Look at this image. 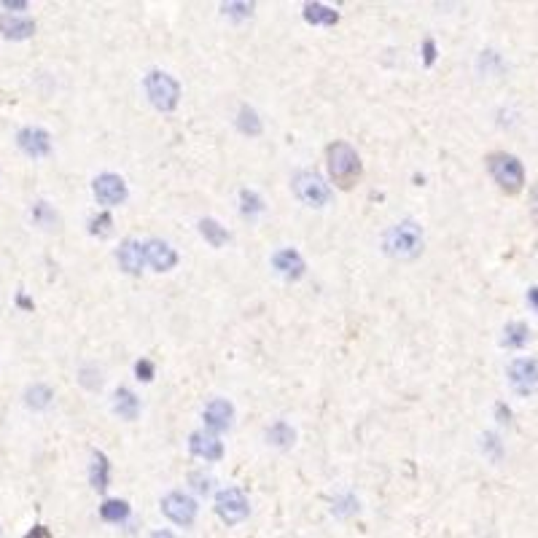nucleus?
<instances>
[{"label":"nucleus","mask_w":538,"mask_h":538,"mask_svg":"<svg viewBox=\"0 0 538 538\" xmlns=\"http://www.w3.org/2000/svg\"><path fill=\"white\" fill-rule=\"evenodd\" d=\"M326 161H328V175L331 181L339 186V189H352L358 181H361V157L358 151L345 143V140H334L328 148H326Z\"/></svg>","instance_id":"nucleus-1"},{"label":"nucleus","mask_w":538,"mask_h":538,"mask_svg":"<svg viewBox=\"0 0 538 538\" xmlns=\"http://www.w3.org/2000/svg\"><path fill=\"white\" fill-rule=\"evenodd\" d=\"M382 248L385 254L393 256V258H417L420 251H423V229L420 223L414 221H401L396 226H390L382 237Z\"/></svg>","instance_id":"nucleus-2"},{"label":"nucleus","mask_w":538,"mask_h":538,"mask_svg":"<svg viewBox=\"0 0 538 538\" xmlns=\"http://www.w3.org/2000/svg\"><path fill=\"white\" fill-rule=\"evenodd\" d=\"M143 87H146V95H148L151 105H154L157 111L170 113V111H175V108H178V100H181V84H178L170 73H164V70H151V73L146 76Z\"/></svg>","instance_id":"nucleus-3"},{"label":"nucleus","mask_w":538,"mask_h":538,"mask_svg":"<svg viewBox=\"0 0 538 538\" xmlns=\"http://www.w3.org/2000/svg\"><path fill=\"white\" fill-rule=\"evenodd\" d=\"M487 170L493 175V181L508 194H517L525 183V167L514 154H504V151L490 154L487 157Z\"/></svg>","instance_id":"nucleus-4"},{"label":"nucleus","mask_w":538,"mask_h":538,"mask_svg":"<svg viewBox=\"0 0 538 538\" xmlns=\"http://www.w3.org/2000/svg\"><path fill=\"white\" fill-rule=\"evenodd\" d=\"M291 186H293L296 199L304 202V205H310V208H323V205H328V199H331L328 183H326L317 172H313V170L296 172L293 181H291Z\"/></svg>","instance_id":"nucleus-5"},{"label":"nucleus","mask_w":538,"mask_h":538,"mask_svg":"<svg viewBox=\"0 0 538 538\" xmlns=\"http://www.w3.org/2000/svg\"><path fill=\"white\" fill-rule=\"evenodd\" d=\"M251 511V504L240 487H226L216 495V514L226 525H240Z\"/></svg>","instance_id":"nucleus-6"},{"label":"nucleus","mask_w":538,"mask_h":538,"mask_svg":"<svg viewBox=\"0 0 538 538\" xmlns=\"http://www.w3.org/2000/svg\"><path fill=\"white\" fill-rule=\"evenodd\" d=\"M161 511H164V517L172 519L175 525L189 528V525H194V519H197V501H194L191 495H186V493L175 490V493H167V495L161 498Z\"/></svg>","instance_id":"nucleus-7"},{"label":"nucleus","mask_w":538,"mask_h":538,"mask_svg":"<svg viewBox=\"0 0 538 538\" xmlns=\"http://www.w3.org/2000/svg\"><path fill=\"white\" fill-rule=\"evenodd\" d=\"M92 191H95L97 202H100V205H108V208L127 202V197H129L124 178H122V175H113V172L97 175L95 183H92Z\"/></svg>","instance_id":"nucleus-8"},{"label":"nucleus","mask_w":538,"mask_h":538,"mask_svg":"<svg viewBox=\"0 0 538 538\" xmlns=\"http://www.w3.org/2000/svg\"><path fill=\"white\" fill-rule=\"evenodd\" d=\"M508 382L519 396H528L538 388V361L536 358H517L508 363Z\"/></svg>","instance_id":"nucleus-9"},{"label":"nucleus","mask_w":538,"mask_h":538,"mask_svg":"<svg viewBox=\"0 0 538 538\" xmlns=\"http://www.w3.org/2000/svg\"><path fill=\"white\" fill-rule=\"evenodd\" d=\"M16 143L27 157H49L52 154V135L41 127H22L16 132Z\"/></svg>","instance_id":"nucleus-10"},{"label":"nucleus","mask_w":538,"mask_h":538,"mask_svg":"<svg viewBox=\"0 0 538 538\" xmlns=\"http://www.w3.org/2000/svg\"><path fill=\"white\" fill-rule=\"evenodd\" d=\"M202 420H205V428L210 434H218V431H226L234 420V407L226 401V399H213L205 412H202Z\"/></svg>","instance_id":"nucleus-11"},{"label":"nucleus","mask_w":538,"mask_h":538,"mask_svg":"<svg viewBox=\"0 0 538 538\" xmlns=\"http://www.w3.org/2000/svg\"><path fill=\"white\" fill-rule=\"evenodd\" d=\"M189 449L191 455H197L202 460H221L223 458V444L210 431H194L189 436Z\"/></svg>","instance_id":"nucleus-12"},{"label":"nucleus","mask_w":538,"mask_h":538,"mask_svg":"<svg viewBox=\"0 0 538 538\" xmlns=\"http://www.w3.org/2000/svg\"><path fill=\"white\" fill-rule=\"evenodd\" d=\"M143 245H146V264L154 267L157 272H170L178 264L175 248H170L164 240H148Z\"/></svg>","instance_id":"nucleus-13"},{"label":"nucleus","mask_w":538,"mask_h":538,"mask_svg":"<svg viewBox=\"0 0 538 538\" xmlns=\"http://www.w3.org/2000/svg\"><path fill=\"white\" fill-rule=\"evenodd\" d=\"M119 267L127 272V275H140L143 267H146V245L137 243V240H124L122 248H119Z\"/></svg>","instance_id":"nucleus-14"},{"label":"nucleus","mask_w":538,"mask_h":538,"mask_svg":"<svg viewBox=\"0 0 538 538\" xmlns=\"http://www.w3.org/2000/svg\"><path fill=\"white\" fill-rule=\"evenodd\" d=\"M272 267L283 275L285 280H299L302 275H304V269H307V264H304V258L299 251H293V248H283V251H278V254L272 256Z\"/></svg>","instance_id":"nucleus-15"},{"label":"nucleus","mask_w":538,"mask_h":538,"mask_svg":"<svg viewBox=\"0 0 538 538\" xmlns=\"http://www.w3.org/2000/svg\"><path fill=\"white\" fill-rule=\"evenodd\" d=\"M0 35L8 41H25L35 35V22L19 14H0Z\"/></svg>","instance_id":"nucleus-16"},{"label":"nucleus","mask_w":538,"mask_h":538,"mask_svg":"<svg viewBox=\"0 0 538 538\" xmlns=\"http://www.w3.org/2000/svg\"><path fill=\"white\" fill-rule=\"evenodd\" d=\"M302 16L307 25H323V27H334L339 22V11H334L323 3H304Z\"/></svg>","instance_id":"nucleus-17"},{"label":"nucleus","mask_w":538,"mask_h":538,"mask_svg":"<svg viewBox=\"0 0 538 538\" xmlns=\"http://www.w3.org/2000/svg\"><path fill=\"white\" fill-rule=\"evenodd\" d=\"M89 482H92V487H95L97 493H105V487H108V482H111V463H108L105 452H100V449H95V452H92Z\"/></svg>","instance_id":"nucleus-18"},{"label":"nucleus","mask_w":538,"mask_h":538,"mask_svg":"<svg viewBox=\"0 0 538 538\" xmlns=\"http://www.w3.org/2000/svg\"><path fill=\"white\" fill-rule=\"evenodd\" d=\"M113 412H116L119 417H124V420H135V417L140 414V401H137V396H135L129 388H119V390L113 393Z\"/></svg>","instance_id":"nucleus-19"},{"label":"nucleus","mask_w":538,"mask_h":538,"mask_svg":"<svg viewBox=\"0 0 538 538\" xmlns=\"http://www.w3.org/2000/svg\"><path fill=\"white\" fill-rule=\"evenodd\" d=\"M528 339H530V328H528V323H522V320H514V323H506V328H504V348H511V350H519L528 345Z\"/></svg>","instance_id":"nucleus-20"},{"label":"nucleus","mask_w":538,"mask_h":538,"mask_svg":"<svg viewBox=\"0 0 538 538\" xmlns=\"http://www.w3.org/2000/svg\"><path fill=\"white\" fill-rule=\"evenodd\" d=\"M267 442L272 444V447H291V444L296 442V431L285 423V420H278V423H272L269 428H267Z\"/></svg>","instance_id":"nucleus-21"},{"label":"nucleus","mask_w":538,"mask_h":538,"mask_svg":"<svg viewBox=\"0 0 538 538\" xmlns=\"http://www.w3.org/2000/svg\"><path fill=\"white\" fill-rule=\"evenodd\" d=\"M199 234L213 245V248H221L229 243V232H226V226L216 221V218H202L199 221Z\"/></svg>","instance_id":"nucleus-22"},{"label":"nucleus","mask_w":538,"mask_h":538,"mask_svg":"<svg viewBox=\"0 0 538 538\" xmlns=\"http://www.w3.org/2000/svg\"><path fill=\"white\" fill-rule=\"evenodd\" d=\"M237 127L243 135H248V137H258L261 135V119H258V113H256L251 105H243L240 108V113H237Z\"/></svg>","instance_id":"nucleus-23"},{"label":"nucleus","mask_w":538,"mask_h":538,"mask_svg":"<svg viewBox=\"0 0 538 538\" xmlns=\"http://www.w3.org/2000/svg\"><path fill=\"white\" fill-rule=\"evenodd\" d=\"M100 517L105 522H124L129 517V504L127 501H119V498H111V501H102L100 506Z\"/></svg>","instance_id":"nucleus-24"},{"label":"nucleus","mask_w":538,"mask_h":538,"mask_svg":"<svg viewBox=\"0 0 538 538\" xmlns=\"http://www.w3.org/2000/svg\"><path fill=\"white\" fill-rule=\"evenodd\" d=\"M54 399V393H52V388L49 385H32L27 388V393H25V401H27V407L32 410H43V407H49V401Z\"/></svg>","instance_id":"nucleus-25"},{"label":"nucleus","mask_w":538,"mask_h":538,"mask_svg":"<svg viewBox=\"0 0 538 538\" xmlns=\"http://www.w3.org/2000/svg\"><path fill=\"white\" fill-rule=\"evenodd\" d=\"M264 210V202L254 189H240V213L245 218H254Z\"/></svg>","instance_id":"nucleus-26"},{"label":"nucleus","mask_w":538,"mask_h":538,"mask_svg":"<svg viewBox=\"0 0 538 538\" xmlns=\"http://www.w3.org/2000/svg\"><path fill=\"white\" fill-rule=\"evenodd\" d=\"M32 221L38 223V226L52 229V226L57 223V213L49 208V202H35V205H32Z\"/></svg>","instance_id":"nucleus-27"},{"label":"nucleus","mask_w":538,"mask_h":538,"mask_svg":"<svg viewBox=\"0 0 538 538\" xmlns=\"http://www.w3.org/2000/svg\"><path fill=\"white\" fill-rule=\"evenodd\" d=\"M221 11L232 19H248L254 14V3H223Z\"/></svg>","instance_id":"nucleus-28"},{"label":"nucleus","mask_w":538,"mask_h":538,"mask_svg":"<svg viewBox=\"0 0 538 538\" xmlns=\"http://www.w3.org/2000/svg\"><path fill=\"white\" fill-rule=\"evenodd\" d=\"M111 229H113V218H111L108 213H100V216H95V218L89 221V232L97 234V237H108Z\"/></svg>","instance_id":"nucleus-29"},{"label":"nucleus","mask_w":538,"mask_h":538,"mask_svg":"<svg viewBox=\"0 0 538 538\" xmlns=\"http://www.w3.org/2000/svg\"><path fill=\"white\" fill-rule=\"evenodd\" d=\"M135 374H137V380L151 382L154 380V363H151L148 358H140V361L135 363Z\"/></svg>","instance_id":"nucleus-30"},{"label":"nucleus","mask_w":538,"mask_h":538,"mask_svg":"<svg viewBox=\"0 0 538 538\" xmlns=\"http://www.w3.org/2000/svg\"><path fill=\"white\" fill-rule=\"evenodd\" d=\"M434 60H436V43H434V38H425L423 41V63L431 67Z\"/></svg>","instance_id":"nucleus-31"},{"label":"nucleus","mask_w":538,"mask_h":538,"mask_svg":"<svg viewBox=\"0 0 538 538\" xmlns=\"http://www.w3.org/2000/svg\"><path fill=\"white\" fill-rule=\"evenodd\" d=\"M189 479L194 482V490H197V493H208V490H210V479H208V476H202V474H197V471H194Z\"/></svg>","instance_id":"nucleus-32"},{"label":"nucleus","mask_w":538,"mask_h":538,"mask_svg":"<svg viewBox=\"0 0 538 538\" xmlns=\"http://www.w3.org/2000/svg\"><path fill=\"white\" fill-rule=\"evenodd\" d=\"M495 414H498V420H501V423H508V420H511V410H508L504 401H498V404H495Z\"/></svg>","instance_id":"nucleus-33"},{"label":"nucleus","mask_w":538,"mask_h":538,"mask_svg":"<svg viewBox=\"0 0 538 538\" xmlns=\"http://www.w3.org/2000/svg\"><path fill=\"white\" fill-rule=\"evenodd\" d=\"M25 538H52V533H49V528H46V525H35Z\"/></svg>","instance_id":"nucleus-34"},{"label":"nucleus","mask_w":538,"mask_h":538,"mask_svg":"<svg viewBox=\"0 0 538 538\" xmlns=\"http://www.w3.org/2000/svg\"><path fill=\"white\" fill-rule=\"evenodd\" d=\"M3 8H8V14H11V8H16V11H27V3H25V0H5V3H3Z\"/></svg>","instance_id":"nucleus-35"},{"label":"nucleus","mask_w":538,"mask_h":538,"mask_svg":"<svg viewBox=\"0 0 538 538\" xmlns=\"http://www.w3.org/2000/svg\"><path fill=\"white\" fill-rule=\"evenodd\" d=\"M528 304L533 307L538 313V285H533V288H528Z\"/></svg>","instance_id":"nucleus-36"},{"label":"nucleus","mask_w":538,"mask_h":538,"mask_svg":"<svg viewBox=\"0 0 538 538\" xmlns=\"http://www.w3.org/2000/svg\"><path fill=\"white\" fill-rule=\"evenodd\" d=\"M16 302H19V307H25V310H32V302L27 299V296H25V293H19V296H16Z\"/></svg>","instance_id":"nucleus-37"},{"label":"nucleus","mask_w":538,"mask_h":538,"mask_svg":"<svg viewBox=\"0 0 538 538\" xmlns=\"http://www.w3.org/2000/svg\"><path fill=\"white\" fill-rule=\"evenodd\" d=\"M530 199H533V216L538 218V183L533 186V194H530Z\"/></svg>","instance_id":"nucleus-38"},{"label":"nucleus","mask_w":538,"mask_h":538,"mask_svg":"<svg viewBox=\"0 0 538 538\" xmlns=\"http://www.w3.org/2000/svg\"><path fill=\"white\" fill-rule=\"evenodd\" d=\"M151 538H178L172 530H157V533H151Z\"/></svg>","instance_id":"nucleus-39"}]
</instances>
